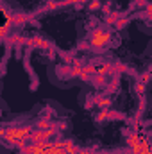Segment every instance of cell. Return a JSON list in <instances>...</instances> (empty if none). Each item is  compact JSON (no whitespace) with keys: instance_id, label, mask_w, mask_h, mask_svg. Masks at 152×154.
<instances>
[{"instance_id":"obj_5","label":"cell","mask_w":152,"mask_h":154,"mask_svg":"<svg viewBox=\"0 0 152 154\" xmlns=\"http://www.w3.org/2000/svg\"><path fill=\"white\" fill-rule=\"evenodd\" d=\"M68 4H82V2H88V0H66Z\"/></svg>"},{"instance_id":"obj_4","label":"cell","mask_w":152,"mask_h":154,"mask_svg":"<svg viewBox=\"0 0 152 154\" xmlns=\"http://www.w3.org/2000/svg\"><path fill=\"white\" fill-rule=\"evenodd\" d=\"M111 39H113V32L111 31H108L104 27H99L97 31H93L90 34L88 43H90L91 48H104V47H108L111 43Z\"/></svg>"},{"instance_id":"obj_2","label":"cell","mask_w":152,"mask_h":154,"mask_svg":"<svg viewBox=\"0 0 152 154\" xmlns=\"http://www.w3.org/2000/svg\"><path fill=\"white\" fill-rule=\"evenodd\" d=\"M32 127L31 125H18V127H4L2 129V138L5 142H9L11 145H16L20 149H23L31 138H32Z\"/></svg>"},{"instance_id":"obj_3","label":"cell","mask_w":152,"mask_h":154,"mask_svg":"<svg viewBox=\"0 0 152 154\" xmlns=\"http://www.w3.org/2000/svg\"><path fill=\"white\" fill-rule=\"evenodd\" d=\"M127 145L131 149V154H152V145L145 134L129 133L127 134Z\"/></svg>"},{"instance_id":"obj_1","label":"cell","mask_w":152,"mask_h":154,"mask_svg":"<svg viewBox=\"0 0 152 154\" xmlns=\"http://www.w3.org/2000/svg\"><path fill=\"white\" fill-rule=\"evenodd\" d=\"M75 143L72 142H43V143H27L22 152L23 154H75Z\"/></svg>"}]
</instances>
